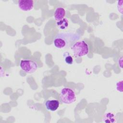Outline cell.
<instances>
[{
	"label": "cell",
	"instance_id": "cell-3",
	"mask_svg": "<svg viewBox=\"0 0 123 123\" xmlns=\"http://www.w3.org/2000/svg\"><path fill=\"white\" fill-rule=\"evenodd\" d=\"M60 100L63 104H70L74 103L76 99L74 91L68 87L63 88L60 93Z\"/></svg>",
	"mask_w": 123,
	"mask_h": 123
},
{
	"label": "cell",
	"instance_id": "cell-10",
	"mask_svg": "<svg viewBox=\"0 0 123 123\" xmlns=\"http://www.w3.org/2000/svg\"><path fill=\"white\" fill-rule=\"evenodd\" d=\"M63 57L65 63L67 64L71 65L73 63L74 60L73 57L68 52H64L63 53Z\"/></svg>",
	"mask_w": 123,
	"mask_h": 123
},
{
	"label": "cell",
	"instance_id": "cell-11",
	"mask_svg": "<svg viewBox=\"0 0 123 123\" xmlns=\"http://www.w3.org/2000/svg\"><path fill=\"white\" fill-rule=\"evenodd\" d=\"M123 81H121L120 82H118L117 84H116V90L118 91H120V92H122L123 91Z\"/></svg>",
	"mask_w": 123,
	"mask_h": 123
},
{
	"label": "cell",
	"instance_id": "cell-5",
	"mask_svg": "<svg viewBox=\"0 0 123 123\" xmlns=\"http://www.w3.org/2000/svg\"><path fill=\"white\" fill-rule=\"evenodd\" d=\"M18 6L22 11L28 12L33 9L34 1L31 0H19L18 1Z\"/></svg>",
	"mask_w": 123,
	"mask_h": 123
},
{
	"label": "cell",
	"instance_id": "cell-4",
	"mask_svg": "<svg viewBox=\"0 0 123 123\" xmlns=\"http://www.w3.org/2000/svg\"><path fill=\"white\" fill-rule=\"evenodd\" d=\"M20 67L25 73L31 74L35 73L37 71L38 65L37 62L35 61L25 59L21 61Z\"/></svg>",
	"mask_w": 123,
	"mask_h": 123
},
{
	"label": "cell",
	"instance_id": "cell-1",
	"mask_svg": "<svg viewBox=\"0 0 123 123\" xmlns=\"http://www.w3.org/2000/svg\"><path fill=\"white\" fill-rule=\"evenodd\" d=\"M71 49L74 55L77 57L86 56L89 52L88 44L84 40L74 42L71 47Z\"/></svg>",
	"mask_w": 123,
	"mask_h": 123
},
{
	"label": "cell",
	"instance_id": "cell-7",
	"mask_svg": "<svg viewBox=\"0 0 123 123\" xmlns=\"http://www.w3.org/2000/svg\"><path fill=\"white\" fill-rule=\"evenodd\" d=\"M103 122L106 123H114L117 122L116 115L113 112H109L106 113L103 117Z\"/></svg>",
	"mask_w": 123,
	"mask_h": 123
},
{
	"label": "cell",
	"instance_id": "cell-6",
	"mask_svg": "<svg viewBox=\"0 0 123 123\" xmlns=\"http://www.w3.org/2000/svg\"><path fill=\"white\" fill-rule=\"evenodd\" d=\"M60 105L59 101L58 100H48L45 102L46 108L51 111H56Z\"/></svg>",
	"mask_w": 123,
	"mask_h": 123
},
{
	"label": "cell",
	"instance_id": "cell-9",
	"mask_svg": "<svg viewBox=\"0 0 123 123\" xmlns=\"http://www.w3.org/2000/svg\"><path fill=\"white\" fill-rule=\"evenodd\" d=\"M56 25L59 28L62 30H64L68 27L69 25V21L67 18H64L62 20L57 22Z\"/></svg>",
	"mask_w": 123,
	"mask_h": 123
},
{
	"label": "cell",
	"instance_id": "cell-2",
	"mask_svg": "<svg viewBox=\"0 0 123 123\" xmlns=\"http://www.w3.org/2000/svg\"><path fill=\"white\" fill-rule=\"evenodd\" d=\"M71 35L70 34L61 33L58 34L54 38L53 44L58 49L66 48L71 43Z\"/></svg>",
	"mask_w": 123,
	"mask_h": 123
},
{
	"label": "cell",
	"instance_id": "cell-8",
	"mask_svg": "<svg viewBox=\"0 0 123 123\" xmlns=\"http://www.w3.org/2000/svg\"><path fill=\"white\" fill-rule=\"evenodd\" d=\"M65 15V10L62 7L56 8L54 13V17L57 22L61 21L64 18Z\"/></svg>",
	"mask_w": 123,
	"mask_h": 123
}]
</instances>
